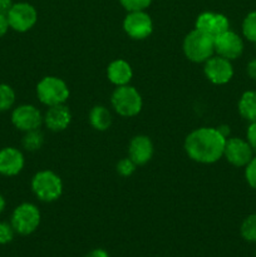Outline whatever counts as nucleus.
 I'll use <instances>...</instances> for the list:
<instances>
[{
  "instance_id": "nucleus-1",
  "label": "nucleus",
  "mask_w": 256,
  "mask_h": 257,
  "mask_svg": "<svg viewBox=\"0 0 256 257\" xmlns=\"http://www.w3.org/2000/svg\"><path fill=\"white\" fill-rule=\"evenodd\" d=\"M227 138L223 137L217 128L201 127L192 131L185 140V151L188 157L197 163L211 165L223 156L225 143Z\"/></svg>"
},
{
  "instance_id": "nucleus-2",
  "label": "nucleus",
  "mask_w": 256,
  "mask_h": 257,
  "mask_svg": "<svg viewBox=\"0 0 256 257\" xmlns=\"http://www.w3.org/2000/svg\"><path fill=\"white\" fill-rule=\"evenodd\" d=\"M183 53L193 63H205L215 53V38L193 29L183 39Z\"/></svg>"
},
{
  "instance_id": "nucleus-3",
  "label": "nucleus",
  "mask_w": 256,
  "mask_h": 257,
  "mask_svg": "<svg viewBox=\"0 0 256 257\" xmlns=\"http://www.w3.org/2000/svg\"><path fill=\"white\" fill-rule=\"evenodd\" d=\"M32 191L43 202H54L63 193V182L59 176L49 170L35 173L32 178Z\"/></svg>"
},
{
  "instance_id": "nucleus-4",
  "label": "nucleus",
  "mask_w": 256,
  "mask_h": 257,
  "mask_svg": "<svg viewBox=\"0 0 256 257\" xmlns=\"http://www.w3.org/2000/svg\"><path fill=\"white\" fill-rule=\"evenodd\" d=\"M110 103L115 112L124 118L135 117L142 110L143 107L142 95L130 84L115 88L110 97Z\"/></svg>"
},
{
  "instance_id": "nucleus-5",
  "label": "nucleus",
  "mask_w": 256,
  "mask_h": 257,
  "mask_svg": "<svg viewBox=\"0 0 256 257\" xmlns=\"http://www.w3.org/2000/svg\"><path fill=\"white\" fill-rule=\"evenodd\" d=\"M69 88L62 78L48 75L42 78L37 84L38 99L47 107L64 104L69 98Z\"/></svg>"
},
{
  "instance_id": "nucleus-6",
  "label": "nucleus",
  "mask_w": 256,
  "mask_h": 257,
  "mask_svg": "<svg viewBox=\"0 0 256 257\" xmlns=\"http://www.w3.org/2000/svg\"><path fill=\"white\" fill-rule=\"evenodd\" d=\"M42 220L40 211L34 203L24 202L14 208L10 218L15 233L22 236H29L38 230Z\"/></svg>"
},
{
  "instance_id": "nucleus-7",
  "label": "nucleus",
  "mask_w": 256,
  "mask_h": 257,
  "mask_svg": "<svg viewBox=\"0 0 256 257\" xmlns=\"http://www.w3.org/2000/svg\"><path fill=\"white\" fill-rule=\"evenodd\" d=\"M8 22L10 28L18 33L29 32L38 20L37 9L29 3H17L13 4L8 13Z\"/></svg>"
},
{
  "instance_id": "nucleus-8",
  "label": "nucleus",
  "mask_w": 256,
  "mask_h": 257,
  "mask_svg": "<svg viewBox=\"0 0 256 257\" xmlns=\"http://www.w3.org/2000/svg\"><path fill=\"white\" fill-rule=\"evenodd\" d=\"M123 30L132 39L143 40L152 34L153 22L145 10L128 12L123 20Z\"/></svg>"
},
{
  "instance_id": "nucleus-9",
  "label": "nucleus",
  "mask_w": 256,
  "mask_h": 257,
  "mask_svg": "<svg viewBox=\"0 0 256 257\" xmlns=\"http://www.w3.org/2000/svg\"><path fill=\"white\" fill-rule=\"evenodd\" d=\"M12 123L18 131L29 132L39 130L43 124V115L40 110L33 104H22L12 112Z\"/></svg>"
},
{
  "instance_id": "nucleus-10",
  "label": "nucleus",
  "mask_w": 256,
  "mask_h": 257,
  "mask_svg": "<svg viewBox=\"0 0 256 257\" xmlns=\"http://www.w3.org/2000/svg\"><path fill=\"white\" fill-rule=\"evenodd\" d=\"M203 73L211 83L222 85L231 80L233 75V68L231 60L220 57V55H212L210 59L205 62Z\"/></svg>"
},
{
  "instance_id": "nucleus-11",
  "label": "nucleus",
  "mask_w": 256,
  "mask_h": 257,
  "mask_svg": "<svg viewBox=\"0 0 256 257\" xmlns=\"http://www.w3.org/2000/svg\"><path fill=\"white\" fill-rule=\"evenodd\" d=\"M252 148L248 142L241 140V138H228L226 140L223 156L232 166L236 167H243L252 160Z\"/></svg>"
},
{
  "instance_id": "nucleus-12",
  "label": "nucleus",
  "mask_w": 256,
  "mask_h": 257,
  "mask_svg": "<svg viewBox=\"0 0 256 257\" xmlns=\"http://www.w3.org/2000/svg\"><path fill=\"white\" fill-rule=\"evenodd\" d=\"M243 52L242 39L230 29L215 38V53L228 60L237 59Z\"/></svg>"
},
{
  "instance_id": "nucleus-13",
  "label": "nucleus",
  "mask_w": 256,
  "mask_h": 257,
  "mask_svg": "<svg viewBox=\"0 0 256 257\" xmlns=\"http://www.w3.org/2000/svg\"><path fill=\"white\" fill-rule=\"evenodd\" d=\"M195 29L216 38L230 29V22L225 15L220 13L205 12L198 15L196 19Z\"/></svg>"
},
{
  "instance_id": "nucleus-14",
  "label": "nucleus",
  "mask_w": 256,
  "mask_h": 257,
  "mask_svg": "<svg viewBox=\"0 0 256 257\" xmlns=\"http://www.w3.org/2000/svg\"><path fill=\"white\" fill-rule=\"evenodd\" d=\"M25 166L24 155L15 147H4L0 150V175L14 177L19 175Z\"/></svg>"
},
{
  "instance_id": "nucleus-15",
  "label": "nucleus",
  "mask_w": 256,
  "mask_h": 257,
  "mask_svg": "<svg viewBox=\"0 0 256 257\" xmlns=\"http://www.w3.org/2000/svg\"><path fill=\"white\" fill-rule=\"evenodd\" d=\"M155 153L153 142L148 136L138 135L131 140L128 146V157L137 166H143L150 162Z\"/></svg>"
},
{
  "instance_id": "nucleus-16",
  "label": "nucleus",
  "mask_w": 256,
  "mask_h": 257,
  "mask_svg": "<svg viewBox=\"0 0 256 257\" xmlns=\"http://www.w3.org/2000/svg\"><path fill=\"white\" fill-rule=\"evenodd\" d=\"M72 122V113L65 104L48 107V110L43 115V123L52 132H62L67 130Z\"/></svg>"
},
{
  "instance_id": "nucleus-17",
  "label": "nucleus",
  "mask_w": 256,
  "mask_h": 257,
  "mask_svg": "<svg viewBox=\"0 0 256 257\" xmlns=\"http://www.w3.org/2000/svg\"><path fill=\"white\" fill-rule=\"evenodd\" d=\"M107 77L115 87L127 85L132 80L133 70L130 63L124 59H115L109 63L107 68Z\"/></svg>"
},
{
  "instance_id": "nucleus-18",
  "label": "nucleus",
  "mask_w": 256,
  "mask_h": 257,
  "mask_svg": "<svg viewBox=\"0 0 256 257\" xmlns=\"http://www.w3.org/2000/svg\"><path fill=\"white\" fill-rule=\"evenodd\" d=\"M89 123L95 131L104 132L112 124V114L104 105H95L89 112Z\"/></svg>"
},
{
  "instance_id": "nucleus-19",
  "label": "nucleus",
  "mask_w": 256,
  "mask_h": 257,
  "mask_svg": "<svg viewBox=\"0 0 256 257\" xmlns=\"http://www.w3.org/2000/svg\"><path fill=\"white\" fill-rule=\"evenodd\" d=\"M238 112L241 117L250 122H256V92H245L238 102Z\"/></svg>"
},
{
  "instance_id": "nucleus-20",
  "label": "nucleus",
  "mask_w": 256,
  "mask_h": 257,
  "mask_svg": "<svg viewBox=\"0 0 256 257\" xmlns=\"http://www.w3.org/2000/svg\"><path fill=\"white\" fill-rule=\"evenodd\" d=\"M22 145L24 147V150H27L28 152L39 151L43 147V145H44V136H43V133L39 130L25 132L22 141Z\"/></svg>"
},
{
  "instance_id": "nucleus-21",
  "label": "nucleus",
  "mask_w": 256,
  "mask_h": 257,
  "mask_svg": "<svg viewBox=\"0 0 256 257\" xmlns=\"http://www.w3.org/2000/svg\"><path fill=\"white\" fill-rule=\"evenodd\" d=\"M15 103V92L9 84L0 83V113L12 109Z\"/></svg>"
},
{
  "instance_id": "nucleus-22",
  "label": "nucleus",
  "mask_w": 256,
  "mask_h": 257,
  "mask_svg": "<svg viewBox=\"0 0 256 257\" xmlns=\"http://www.w3.org/2000/svg\"><path fill=\"white\" fill-rule=\"evenodd\" d=\"M240 233L248 242H256V213L247 216L241 223Z\"/></svg>"
},
{
  "instance_id": "nucleus-23",
  "label": "nucleus",
  "mask_w": 256,
  "mask_h": 257,
  "mask_svg": "<svg viewBox=\"0 0 256 257\" xmlns=\"http://www.w3.org/2000/svg\"><path fill=\"white\" fill-rule=\"evenodd\" d=\"M242 33L250 42L256 43V10L245 18L242 23Z\"/></svg>"
},
{
  "instance_id": "nucleus-24",
  "label": "nucleus",
  "mask_w": 256,
  "mask_h": 257,
  "mask_svg": "<svg viewBox=\"0 0 256 257\" xmlns=\"http://www.w3.org/2000/svg\"><path fill=\"white\" fill-rule=\"evenodd\" d=\"M136 168H137V165L131 160L130 157L122 158V160L118 161L117 166H115V170H117V173L122 177H130L133 173L136 172Z\"/></svg>"
},
{
  "instance_id": "nucleus-25",
  "label": "nucleus",
  "mask_w": 256,
  "mask_h": 257,
  "mask_svg": "<svg viewBox=\"0 0 256 257\" xmlns=\"http://www.w3.org/2000/svg\"><path fill=\"white\" fill-rule=\"evenodd\" d=\"M119 2L127 12H141L147 9L152 0H119Z\"/></svg>"
},
{
  "instance_id": "nucleus-26",
  "label": "nucleus",
  "mask_w": 256,
  "mask_h": 257,
  "mask_svg": "<svg viewBox=\"0 0 256 257\" xmlns=\"http://www.w3.org/2000/svg\"><path fill=\"white\" fill-rule=\"evenodd\" d=\"M15 231L12 223L0 222V245H8L13 241Z\"/></svg>"
},
{
  "instance_id": "nucleus-27",
  "label": "nucleus",
  "mask_w": 256,
  "mask_h": 257,
  "mask_svg": "<svg viewBox=\"0 0 256 257\" xmlns=\"http://www.w3.org/2000/svg\"><path fill=\"white\" fill-rule=\"evenodd\" d=\"M245 177L248 185L256 190V157L252 158V160L246 165Z\"/></svg>"
},
{
  "instance_id": "nucleus-28",
  "label": "nucleus",
  "mask_w": 256,
  "mask_h": 257,
  "mask_svg": "<svg viewBox=\"0 0 256 257\" xmlns=\"http://www.w3.org/2000/svg\"><path fill=\"white\" fill-rule=\"evenodd\" d=\"M247 142L251 146L253 152H256V122H251L247 130Z\"/></svg>"
},
{
  "instance_id": "nucleus-29",
  "label": "nucleus",
  "mask_w": 256,
  "mask_h": 257,
  "mask_svg": "<svg viewBox=\"0 0 256 257\" xmlns=\"http://www.w3.org/2000/svg\"><path fill=\"white\" fill-rule=\"evenodd\" d=\"M10 29L9 22H8V17L4 14H0V38L4 37Z\"/></svg>"
},
{
  "instance_id": "nucleus-30",
  "label": "nucleus",
  "mask_w": 256,
  "mask_h": 257,
  "mask_svg": "<svg viewBox=\"0 0 256 257\" xmlns=\"http://www.w3.org/2000/svg\"><path fill=\"white\" fill-rule=\"evenodd\" d=\"M13 2L12 0H0V14L8 15L9 10L12 9Z\"/></svg>"
},
{
  "instance_id": "nucleus-31",
  "label": "nucleus",
  "mask_w": 256,
  "mask_h": 257,
  "mask_svg": "<svg viewBox=\"0 0 256 257\" xmlns=\"http://www.w3.org/2000/svg\"><path fill=\"white\" fill-rule=\"evenodd\" d=\"M84 257H109L108 252L103 248H94V250L90 251L89 253H87Z\"/></svg>"
},
{
  "instance_id": "nucleus-32",
  "label": "nucleus",
  "mask_w": 256,
  "mask_h": 257,
  "mask_svg": "<svg viewBox=\"0 0 256 257\" xmlns=\"http://www.w3.org/2000/svg\"><path fill=\"white\" fill-rule=\"evenodd\" d=\"M247 74L252 79H256V59H252L247 64Z\"/></svg>"
},
{
  "instance_id": "nucleus-33",
  "label": "nucleus",
  "mask_w": 256,
  "mask_h": 257,
  "mask_svg": "<svg viewBox=\"0 0 256 257\" xmlns=\"http://www.w3.org/2000/svg\"><path fill=\"white\" fill-rule=\"evenodd\" d=\"M217 131L225 138H227L228 135H230V127H228V125H220V127H217Z\"/></svg>"
},
{
  "instance_id": "nucleus-34",
  "label": "nucleus",
  "mask_w": 256,
  "mask_h": 257,
  "mask_svg": "<svg viewBox=\"0 0 256 257\" xmlns=\"http://www.w3.org/2000/svg\"><path fill=\"white\" fill-rule=\"evenodd\" d=\"M5 206H7V202H5V198H4V196H3L2 193H0V215H2L3 211L5 210Z\"/></svg>"
}]
</instances>
